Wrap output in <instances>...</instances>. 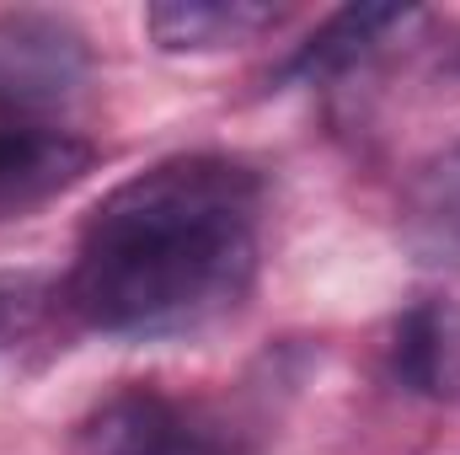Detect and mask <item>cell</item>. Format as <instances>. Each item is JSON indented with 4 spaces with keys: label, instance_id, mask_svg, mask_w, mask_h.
I'll return each mask as SVG.
<instances>
[{
    "label": "cell",
    "instance_id": "obj_2",
    "mask_svg": "<svg viewBox=\"0 0 460 455\" xmlns=\"http://www.w3.org/2000/svg\"><path fill=\"white\" fill-rule=\"evenodd\" d=\"M86 455H252L241 413L166 386H123L81 424Z\"/></svg>",
    "mask_w": 460,
    "mask_h": 455
},
{
    "label": "cell",
    "instance_id": "obj_8",
    "mask_svg": "<svg viewBox=\"0 0 460 455\" xmlns=\"http://www.w3.org/2000/svg\"><path fill=\"white\" fill-rule=\"evenodd\" d=\"M396 375L418 391H439L445 380V322L434 306H418L402 327H396Z\"/></svg>",
    "mask_w": 460,
    "mask_h": 455
},
{
    "label": "cell",
    "instance_id": "obj_1",
    "mask_svg": "<svg viewBox=\"0 0 460 455\" xmlns=\"http://www.w3.org/2000/svg\"><path fill=\"white\" fill-rule=\"evenodd\" d=\"M262 177L230 156H166L86 215L70 311L108 338H177L235 311L257 279Z\"/></svg>",
    "mask_w": 460,
    "mask_h": 455
},
{
    "label": "cell",
    "instance_id": "obj_9",
    "mask_svg": "<svg viewBox=\"0 0 460 455\" xmlns=\"http://www.w3.org/2000/svg\"><path fill=\"white\" fill-rule=\"evenodd\" d=\"M43 306H49V290L38 273H0V353H11L38 327Z\"/></svg>",
    "mask_w": 460,
    "mask_h": 455
},
{
    "label": "cell",
    "instance_id": "obj_6",
    "mask_svg": "<svg viewBox=\"0 0 460 455\" xmlns=\"http://www.w3.org/2000/svg\"><path fill=\"white\" fill-rule=\"evenodd\" d=\"M284 16V5L262 0H166L145 11V27L166 54H220L279 32Z\"/></svg>",
    "mask_w": 460,
    "mask_h": 455
},
{
    "label": "cell",
    "instance_id": "obj_3",
    "mask_svg": "<svg viewBox=\"0 0 460 455\" xmlns=\"http://www.w3.org/2000/svg\"><path fill=\"white\" fill-rule=\"evenodd\" d=\"M86 38L65 16L11 11L0 16V113L43 118L86 81Z\"/></svg>",
    "mask_w": 460,
    "mask_h": 455
},
{
    "label": "cell",
    "instance_id": "obj_7",
    "mask_svg": "<svg viewBox=\"0 0 460 455\" xmlns=\"http://www.w3.org/2000/svg\"><path fill=\"white\" fill-rule=\"evenodd\" d=\"M418 22V11L407 5H348L338 16H327V27H316L295 59L284 65V81H327V76H343L358 59H369L391 32H407Z\"/></svg>",
    "mask_w": 460,
    "mask_h": 455
},
{
    "label": "cell",
    "instance_id": "obj_4",
    "mask_svg": "<svg viewBox=\"0 0 460 455\" xmlns=\"http://www.w3.org/2000/svg\"><path fill=\"white\" fill-rule=\"evenodd\" d=\"M92 145L49 118L0 113V220L27 215L92 172Z\"/></svg>",
    "mask_w": 460,
    "mask_h": 455
},
{
    "label": "cell",
    "instance_id": "obj_5",
    "mask_svg": "<svg viewBox=\"0 0 460 455\" xmlns=\"http://www.w3.org/2000/svg\"><path fill=\"white\" fill-rule=\"evenodd\" d=\"M396 236L412 263L460 273V139L418 161L402 183Z\"/></svg>",
    "mask_w": 460,
    "mask_h": 455
}]
</instances>
